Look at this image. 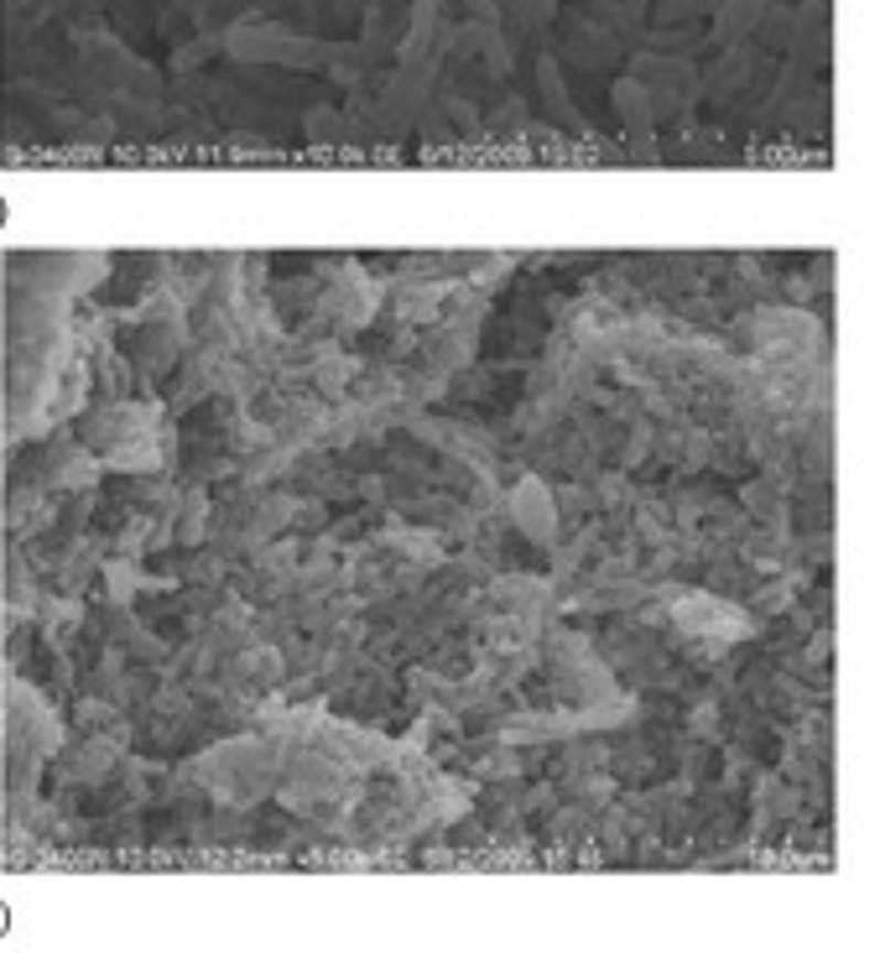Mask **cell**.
I'll list each match as a JSON object with an SVG mask.
<instances>
[{"mask_svg":"<svg viewBox=\"0 0 880 953\" xmlns=\"http://www.w3.org/2000/svg\"><path fill=\"white\" fill-rule=\"evenodd\" d=\"M755 11H761V0H730V6L719 11V26H713V38H719V42L745 38L750 26H755Z\"/></svg>","mask_w":880,"mask_h":953,"instance_id":"1","label":"cell"}]
</instances>
